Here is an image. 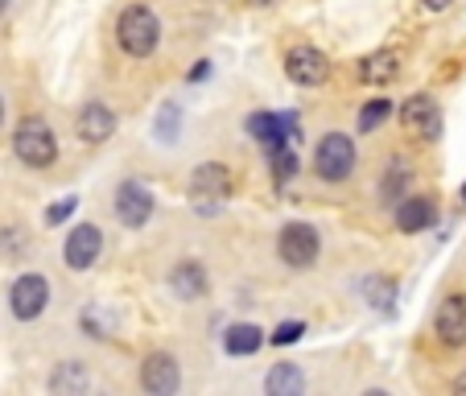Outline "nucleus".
<instances>
[{
  "label": "nucleus",
  "instance_id": "5",
  "mask_svg": "<svg viewBox=\"0 0 466 396\" xmlns=\"http://www.w3.org/2000/svg\"><path fill=\"white\" fill-rule=\"evenodd\" d=\"M277 252H281V260L289 269H309L318 260V252H322V239H318V231L309 223H285L281 239H277Z\"/></svg>",
  "mask_w": 466,
  "mask_h": 396
},
{
  "label": "nucleus",
  "instance_id": "20",
  "mask_svg": "<svg viewBox=\"0 0 466 396\" xmlns=\"http://www.w3.org/2000/svg\"><path fill=\"white\" fill-rule=\"evenodd\" d=\"M50 392H87V371L79 363H58L50 376Z\"/></svg>",
  "mask_w": 466,
  "mask_h": 396
},
{
  "label": "nucleus",
  "instance_id": "1",
  "mask_svg": "<svg viewBox=\"0 0 466 396\" xmlns=\"http://www.w3.org/2000/svg\"><path fill=\"white\" fill-rule=\"evenodd\" d=\"M116 42L128 58H149L161 42V21L149 5H128L116 21Z\"/></svg>",
  "mask_w": 466,
  "mask_h": 396
},
{
  "label": "nucleus",
  "instance_id": "15",
  "mask_svg": "<svg viewBox=\"0 0 466 396\" xmlns=\"http://www.w3.org/2000/svg\"><path fill=\"white\" fill-rule=\"evenodd\" d=\"M112 132H116V112L107 104H99V99H91V104L79 107V137L87 145H104L112 141Z\"/></svg>",
  "mask_w": 466,
  "mask_h": 396
},
{
  "label": "nucleus",
  "instance_id": "8",
  "mask_svg": "<svg viewBox=\"0 0 466 396\" xmlns=\"http://www.w3.org/2000/svg\"><path fill=\"white\" fill-rule=\"evenodd\" d=\"M285 71H289V79L298 83V87H322V83L330 79V58H326L322 50H314V46H298V50H289V58H285Z\"/></svg>",
  "mask_w": 466,
  "mask_h": 396
},
{
  "label": "nucleus",
  "instance_id": "10",
  "mask_svg": "<svg viewBox=\"0 0 466 396\" xmlns=\"http://www.w3.org/2000/svg\"><path fill=\"white\" fill-rule=\"evenodd\" d=\"M433 330L446 347H466V293H446L433 314Z\"/></svg>",
  "mask_w": 466,
  "mask_h": 396
},
{
  "label": "nucleus",
  "instance_id": "33",
  "mask_svg": "<svg viewBox=\"0 0 466 396\" xmlns=\"http://www.w3.org/2000/svg\"><path fill=\"white\" fill-rule=\"evenodd\" d=\"M462 207H466V182H462Z\"/></svg>",
  "mask_w": 466,
  "mask_h": 396
},
{
  "label": "nucleus",
  "instance_id": "17",
  "mask_svg": "<svg viewBox=\"0 0 466 396\" xmlns=\"http://www.w3.org/2000/svg\"><path fill=\"white\" fill-rule=\"evenodd\" d=\"M306 388V371L298 363H277L268 376H264V392L268 396H301Z\"/></svg>",
  "mask_w": 466,
  "mask_h": 396
},
{
  "label": "nucleus",
  "instance_id": "29",
  "mask_svg": "<svg viewBox=\"0 0 466 396\" xmlns=\"http://www.w3.org/2000/svg\"><path fill=\"white\" fill-rule=\"evenodd\" d=\"M425 9H433V13H441V9H450V0H421Z\"/></svg>",
  "mask_w": 466,
  "mask_h": 396
},
{
  "label": "nucleus",
  "instance_id": "26",
  "mask_svg": "<svg viewBox=\"0 0 466 396\" xmlns=\"http://www.w3.org/2000/svg\"><path fill=\"white\" fill-rule=\"evenodd\" d=\"M75 207H79V198H58V203L50 207V211H46V223H50V228H58V223H66L75 215Z\"/></svg>",
  "mask_w": 466,
  "mask_h": 396
},
{
  "label": "nucleus",
  "instance_id": "24",
  "mask_svg": "<svg viewBox=\"0 0 466 396\" xmlns=\"http://www.w3.org/2000/svg\"><path fill=\"white\" fill-rule=\"evenodd\" d=\"M405 186H409L405 161H388V174H384V186H380V194H384L388 203H396V198L405 194Z\"/></svg>",
  "mask_w": 466,
  "mask_h": 396
},
{
  "label": "nucleus",
  "instance_id": "4",
  "mask_svg": "<svg viewBox=\"0 0 466 396\" xmlns=\"http://www.w3.org/2000/svg\"><path fill=\"white\" fill-rule=\"evenodd\" d=\"M46 306H50V281L42 273H21L9 289V310L21 322H34L46 314Z\"/></svg>",
  "mask_w": 466,
  "mask_h": 396
},
{
  "label": "nucleus",
  "instance_id": "31",
  "mask_svg": "<svg viewBox=\"0 0 466 396\" xmlns=\"http://www.w3.org/2000/svg\"><path fill=\"white\" fill-rule=\"evenodd\" d=\"M0 124H5V99H0Z\"/></svg>",
  "mask_w": 466,
  "mask_h": 396
},
{
  "label": "nucleus",
  "instance_id": "7",
  "mask_svg": "<svg viewBox=\"0 0 466 396\" xmlns=\"http://www.w3.org/2000/svg\"><path fill=\"white\" fill-rule=\"evenodd\" d=\"M99 252H104V231H99L96 223H79V228H71V236H66V244H62V256H66V264H71L75 273H87L91 264L99 260Z\"/></svg>",
  "mask_w": 466,
  "mask_h": 396
},
{
  "label": "nucleus",
  "instance_id": "30",
  "mask_svg": "<svg viewBox=\"0 0 466 396\" xmlns=\"http://www.w3.org/2000/svg\"><path fill=\"white\" fill-rule=\"evenodd\" d=\"M454 392H466V371H462V376L454 380Z\"/></svg>",
  "mask_w": 466,
  "mask_h": 396
},
{
  "label": "nucleus",
  "instance_id": "32",
  "mask_svg": "<svg viewBox=\"0 0 466 396\" xmlns=\"http://www.w3.org/2000/svg\"><path fill=\"white\" fill-rule=\"evenodd\" d=\"M5 9H9V0H0V13H5Z\"/></svg>",
  "mask_w": 466,
  "mask_h": 396
},
{
  "label": "nucleus",
  "instance_id": "9",
  "mask_svg": "<svg viewBox=\"0 0 466 396\" xmlns=\"http://www.w3.org/2000/svg\"><path fill=\"white\" fill-rule=\"evenodd\" d=\"M141 388L149 396H174L182 388V368H177L174 355L153 351L149 360L141 363Z\"/></svg>",
  "mask_w": 466,
  "mask_h": 396
},
{
  "label": "nucleus",
  "instance_id": "11",
  "mask_svg": "<svg viewBox=\"0 0 466 396\" xmlns=\"http://www.w3.org/2000/svg\"><path fill=\"white\" fill-rule=\"evenodd\" d=\"M231 186H236V178H231V169L223 166V161H207V166H198L190 174V194L198 198V203H223V198H231Z\"/></svg>",
  "mask_w": 466,
  "mask_h": 396
},
{
  "label": "nucleus",
  "instance_id": "13",
  "mask_svg": "<svg viewBox=\"0 0 466 396\" xmlns=\"http://www.w3.org/2000/svg\"><path fill=\"white\" fill-rule=\"evenodd\" d=\"M207 289H211V277H207L203 260H177L169 269V293L177 301H198L207 298Z\"/></svg>",
  "mask_w": 466,
  "mask_h": 396
},
{
  "label": "nucleus",
  "instance_id": "6",
  "mask_svg": "<svg viewBox=\"0 0 466 396\" xmlns=\"http://www.w3.org/2000/svg\"><path fill=\"white\" fill-rule=\"evenodd\" d=\"M116 219L124 223V228H145V223L153 219V190L145 182H137V178H128V182L116 186Z\"/></svg>",
  "mask_w": 466,
  "mask_h": 396
},
{
  "label": "nucleus",
  "instance_id": "22",
  "mask_svg": "<svg viewBox=\"0 0 466 396\" xmlns=\"http://www.w3.org/2000/svg\"><path fill=\"white\" fill-rule=\"evenodd\" d=\"M363 298L388 314V310H392V298H396V281L392 277H368V281H363Z\"/></svg>",
  "mask_w": 466,
  "mask_h": 396
},
{
  "label": "nucleus",
  "instance_id": "19",
  "mask_svg": "<svg viewBox=\"0 0 466 396\" xmlns=\"http://www.w3.org/2000/svg\"><path fill=\"white\" fill-rule=\"evenodd\" d=\"M396 66H400V58H396L392 50H376V54H368V58L360 62V75H363V83L384 87V83L396 79Z\"/></svg>",
  "mask_w": 466,
  "mask_h": 396
},
{
  "label": "nucleus",
  "instance_id": "21",
  "mask_svg": "<svg viewBox=\"0 0 466 396\" xmlns=\"http://www.w3.org/2000/svg\"><path fill=\"white\" fill-rule=\"evenodd\" d=\"M268 166H273V178H277V182H289V178L298 174V153H293V145H289V141L268 145Z\"/></svg>",
  "mask_w": 466,
  "mask_h": 396
},
{
  "label": "nucleus",
  "instance_id": "28",
  "mask_svg": "<svg viewBox=\"0 0 466 396\" xmlns=\"http://www.w3.org/2000/svg\"><path fill=\"white\" fill-rule=\"evenodd\" d=\"M207 75H211V62H194V71H190V83L207 79Z\"/></svg>",
  "mask_w": 466,
  "mask_h": 396
},
{
  "label": "nucleus",
  "instance_id": "16",
  "mask_svg": "<svg viewBox=\"0 0 466 396\" xmlns=\"http://www.w3.org/2000/svg\"><path fill=\"white\" fill-rule=\"evenodd\" d=\"M433 219H438V207H433V198H425V194H409V198L396 203V228L405 231V236H417V231L433 228Z\"/></svg>",
  "mask_w": 466,
  "mask_h": 396
},
{
  "label": "nucleus",
  "instance_id": "25",
  "mask_svg": "<svg viewBox=\"0 0 466 396\" xmlns=\"http://www.w3.org/2000/svg\"><path fill=\"white\" fill-rule=\"evenodd\" d=\"M301 335H306V322L289 318V322H281V326L273 330V335H268V343H273V347H289V343H298Z\"/></svg>",
  "mask_w": 466,
  "mask_h": 396
},
{
  "label": "nucleus",
  "instance_id": "23",
  "mask_svg": "<svg viewBox=\"0 0 466 396\" xmlns=\"http://www.w3.org/2000/svg\"><path fill=\"white\" fill-rule=\"evenodd\" d=\"M388 116H392V104H388V99H368V104L360 107V120L355 124H360V132H376Z\"/></svg>",
  "mask_w": 466,
  "mask_h": 396
},
{
  "label": "nucleus",
  "instance_id": "18",
  "mask_svg": "<svg viewBox=\"0 0 466 396\" xmlns=\"http://www.w3.org/2000/svg\"><path fill=\"white\" fill-rule=\"evenodd\" d=\"M223 347H228V355H256L264 347V330L256 322H236V326H228Z\"/></svg>",
  "mask_w": 466,
  "mask_h": 396
},
{
  "label": "nucleus",
  "instance_id": "12",
  "mask_svg": "<svg viewBox=\"0 0 466 396\" xmlns=\"http://www.w3.org/2000/svg\"><path fill=\"white\" fill-rule=\"evenodd\" d=\"M400 124H405L413 137H421V141H433L441 132V112L430 96H409L405 104H400Z\"/></svg>",
  "mask_w": 466,
  "mask_h": 396
},
{
  "label": "nucleus",
  "instance_id": "3",
  "mask_svg": "<svg viewBox=\"0 0 466 396\" xmlns=\"http://www.w3.org/2000/svg\"><path fill=\"white\" fill-rule=\"evenodd\" d=\"M314 169L322 182H347L355 174V141L347 132H326L314 149Z\"/></svg>",
  "mask_w": 466,
  "mask_h": 396
},
{
  "label": "nucleus",
  "instance_id": "14",
  "mask_svg": "<svg viewBox=\"0 0 466 396\" xmlns=\"http://www.w3.org/2000/svg\"><path fill=\"white\" fill-rule=\"evenodd\" d=\"M252 132V141H260L264 149L268 145H281V141H293L298 137V116H277V112H252L244 124Z\"/></svg>",
  "mask_w": 466,
  "mask_h": 396
},
{
  "label": "nucleus",
  "instance_id": "27",
  "mask_svg": "<svg viewBox=\"0 0 466 396\" xmlns=\"http://www.w3.org/2000/svg\"><path fill=\"white\" fill-rule=\"evenodd\" d=\"M161 141H174L177 137V107H161Z\"/></svg>",
  "mask_w": 466,
  "mask_h": 396
},
{
  "label": "nucleus",
  "instance_id": "2",
  "mask_svg": "<svg viewBox=\"0 0 466 396\" xmlns=\"http://www.w3.org/2000/svg\"><path fill=\"white\" fill-rule=\"evenodd\" d=\"M13 149H17V157L34 169L54 166V157H58V141H54L50 124L37 120V116H25V120L17 124V132H13Z\"/></svg>",
  "mask_w": 466,
  "mask_h": 396
}]
</instances>
